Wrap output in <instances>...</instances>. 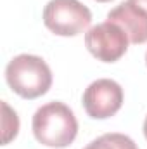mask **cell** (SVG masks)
Wrapping results in <instances>:
<instances>
[{"mask_svg":"<svg viewBox=\"0 0 147 149\" xmlns=\"http://www.w3.org/2000/svg\"><path fill=\"white\" fill-rule=\"evenodd\" d=\"M33 135L47 148L62 149L73 144L78 134V121L69 106L54 101L38 108L31 121Z\"/></svg>","mask_w":147,"mask_h":149,"instance_id":"obj_1","label":"cell"},{"mask_svg":"<svg viewBox=\"0 0 147 149\" xmlns=\"http://www.w3.org/2000/svg\"><path fill=\"white\" fill-rule=\"evenodd\" d=\"M5 80L19 97L37 99L52 87V71L42 57L21 54L7 64Z\"/></svg>","mask_w":147,"mask_h":149,"instance_id":"obj_2","label":"cell"},{"mask_svg":"<svg viewBox=\"0 0 147 149\" xmlns=\"http://www.w3.org/2000/svg\"><path fill=\"white\" fill-rule=\"evenodd\" d=\"M92 23V12L80 0H50L43 9V24L59 37H76Z\"/></svg>","mask_w":147,"mask_h":149,"instance_id":"obj_3","label":"cell"},{"mask_svg":"<svg viewBox=\"0 0 147 149\" xmlns=\"http://www.w3.org/2000/svg\"><path fill=\"white\" fill-rule=\"evenodd\" d=\"M128 37L121 26L106 21L95 24L85 35V45L88 52L102 63H116L128 50Z\"/></svg>","mask_w":147,"mask_h":149,"instance_id":"obj_4","label":"cell"},{"mask_svg":"<svg viewBox=\"0 0 147 149\" xmlns=\"http://www.w3.org/2000/svg\"><path fill=\"white\" fill-rule=\"evenodd\" d=\"M123 106V88L118 81L99 78L92 81L83 92V108L94 120H106L114 116Z\"/></svg>","mask_w":147,"mask_h":149,"instance_id":"obj_5","label":"cell"},{"mask_svg":"<svg viewBox=\"0 0 147 149\" xmlns=\"http://www.w3.org/2000/svg\"><path fill=\"white\" fill-rule=\"evenodd\" d=\"M107 21L123 28L128 40L135 45L147 42V12L132 2H123L107 14Z\"/></svg>","mask_w":147,"mask_h":149,"instance_id":"obj_6","label":"cell"},{"mask_svg":"<svg viewBox=\"0 0 147 149\" xmlns=\"http://www.w3.org/2000/svg\"><path fill=\"white\" fill-rule=\"evenodd\" d=\"M83 149H139L137 144L125 134H104L92 141Z\"/></svg>","mask_w":147,"mask_h":149,"instance_id":"obj_7","label":"cell"},{"mask_svg":"<svg viewBox=\"0 0 147 149\" xmlns=\"http://www.w3.org/2000/svg\"><path fill=\"white\" fill-rule=\"evenodd\" d=\"M2 132H3V137H2V144H9L19 132V118L16 111H12L9 108V104L5 101H2Z\"/></svg>","mask_w":147,"mask_h":149,"instance_id":"obj_8","label":"cell"},{"mask_svg":"<svg viewBox=\"0 0 147 149\" xmlns=\"http://www.w3.org/2000/svg\"><path fill=\"white\" fill-rule=\"evenodd\" d=\"M128 2H132V3H135V5H139L140 9H144L147 12V0H128Z\"/></svg>","mask_w":147,"mask_h":149,"instance_id":"obj_9","label":"cell"},{"mask_svg":"<svg viewBox=\"0 0 147 149\" xmlns=\"http://www.w3.org/2000/svg\"><path fill=\"white\" fill-rule=\"evenodd\" d=\"M144 135H146V139H147V116H146V121H144Z\"/></svg>","mask_w":147,"mask_h":149,"instance_id":"obj_10","label":"cell"},{"mask_svg":"<svg viewBox=\"0 0 147 149\" xmlns=\"http://www.w3.org/2000/svg\"><path fill=\"white\" fill-rule=\"evenodd\" d=\"M97 2H101V3H104V2H111V0H97Z\"/></svg>","mask_w":147,"mask_h":149,"instance_id":"obj_11","label":"cell"},{"mask_svg":"<svg viewBox=\"0 0 147 149\" xmlns=\"http://www.w3.org/2000/svg\"><path fill=\"white\" fill-rule=\"evenodd\" d=\"M146 64H147V54H146Z\"/></svg>","mask_w":147,"mask_h":149,"instance_id":"obj_12","label":"cell"}]
</instances>
